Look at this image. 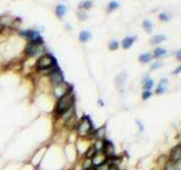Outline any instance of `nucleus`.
Returning a JSON list of instances; mask_svg holds the SVG:
<instances>
[{"label":"nucleus","instance_id":"obj_1","mask_svg":"<svg viewBox=\"0 0 181 170\" xmlns=\"http://www.w3.org/2000/svg\"><path fill=\"white\" fill-rule=\"evenodd\" d=\"M75 104V95L72 93V87L69 88L65 94H63L60 98H58V101L54 108V115L57 117H63L65 113H67L69 110H72Z\"/></svg>","mask_w":181,"mask_h":170},{"label":"nucleus","instance_id":"obj_2","mask_svg":"<svg viewBox=\"0 0 181 170\" xmlns=\"http://www.w3.org/2000/svg\"><path fill=\"white\" fill-rule=\"evenodd\" d=\"M56 67H58L57 59L51 54H47L45 52L36 61V69L41 73H44V74H49L50 75Z\"/></svg>","mask_w":181,"mask_h":170},{"label":"nucleus","instance_id":"obj_3","mask_svg":"<svg viewBox=\"0 0 181 170\" xmlns=\"http://www.w3.org/2000/svg\"><path fill=\"white\" fill-rule=\"evenodd\" d=\"M94 130L93 121L88 115H84L77 124V134L81 137L90 136Z\"/></svg>","mask_w":181,"mask_h":170},{"label":"nucleus","instance_id":"obj_4","mask_svg":"<svg viewBox=\"0 0 181 170\" xmlns=\"http://www.w3.org/2000/svg\"><path fill=\"white\" fill-rule=\"evenodd\" d=\"M25 54L30 57H36L39 54H45V49L43 44H34L32 42H28L25 47Z\"/></svg>","mask_w":181,"mask_h":170},{"label":"nucleus","instance_id":"obj_5","mask_svg":"<svg viewBox=\"0 0 181 170\" xmlns=\"http://www.w3.org/2000/svg\"><path fill=\"white\" fill-rule=\"evenodd\" d=\"M50 81H51V84H52L54 87L65 83V76H63V70H61V68H60L59 66L56 67V68L52 70V73L50 74Z\"/></svg>","mask_w":181,"mask_h":170},{"label":"nucleus","instance_id":"obj_6","mask_svg":"<svg viewBox=\"0 0 181 170\" xmlns=\"http://www.w3.org/2000/svg\"><path fill=\"white\" fill-rule=\"evenodd\" d=\"M104 146H103V153L104 155L106 157V159H110V158L114 157L116 154V148H114V145H113V143L110 139H104Z\"/></svg>","mask_w":181,"mask_h":170},{"label":"nucleus","instance_id":"obj_7","mask_svg":"<svg viewBox=\"0 0 181 170\" xmlns=\"http://www.w3.org/2000/svg\"><path fill=\"white\" fill-rule=\"evenodd\" d=\"M170 161L172 162H180L181 161V145L177 144L174 148H172L171 152H170Z\"/></svg>","mask_w":181,"mask_h":170},{"label":"nucleus","instance_id":"obj_8","mask_svg":"<svg viewBox=\"0 0 181 170\" xmlns=\"http://www.w3.org/2000/svg\"><path fill=\"white\" fill-rule=\"evenodd\" d=\"M104 162H106V157L104 155L103 152H96L94 154V157L92 158V163H93L94 167L95 166H100V164L104 163Z\"/></svg>","mask_w":181,"mask_h":170},{"label":"nucleus","instance_id":"obj_9","mask_svg":"<svg viewBox=\"0 0 181 170\" xmlns=\"http://www.w3.org/2000/svg\"><path fill=\"white\" fill-rule=\"evenodd\" d=\"M168 86H169L168 78H162L160 81L157 87H156L155 93L156 94H163V93H165V92L168 91Z\"/></svg>","mask_w":181,"mask_h":170},{"label":"nucleus","instance_id":"obj_10","mask_svg":"<svg viewBox=\"0 0 181 170\" xmlns=\"http://www.w3.org/2000/svg\"><path fill=\"white\" fill-rule=\"evenodd\" d=\"M137 40V36H131V35H128V36H126L121 42V47L127 50V49H130L132 47V44L135 43V41Z\"/></svg>","mask_w":181,"mask_h":170},{"label":"nucleus","instance_id":"obj_11","mask_svg":"<svg viewBox=\"0 0 181 170\" xmlns=\"http://www.w3.org/2000/svg\"><path fill=\"white\" fill-rule=\"evenodd\" d=\"M105 134H106L105 126H102V127H100V128L94 129L90 136H93L95 139H105Z\"/></svg>","mask_w":181,"mask_h":170},{"label":"nucleus","instance_id":"obj_12","mask_svg":"<svg viewBox=\"0 0 181 170\" xmlns=\"http://www.w3.org/2000/svg\"><path fill=\"white\" fill-rule=\"evenodd\" d=\"M66 14H67V7H66L63 3H59V5L56 7L57 17H58V18H63Z\"/></svg>","mask_w":181,"mask_h":170},{"label":"nucleus","instance_id":"obj_13","mask_svg":"<svg viewBox=\"0 0 181 170\" xmlns=\"http://www.w3.org/2000/svg\"><path fill=\"white\" fill-rule=\"evenodd\" d=\"M78 39H79V41L81 42L85 43V42H87L90 39H92V33H90V31H87V30H84V31H81V33H79Z\"/></svg>","mask_w":181,"mask_h":170},{"label":"nucleus","instance_id":"obj_14","mask_svg":"<svg viewBox=\"0 0 181 170\" xmlns=\"http://www.w3.org/2000/svg\"><path fill=\"white\" fill-rule=\"evenodd\" d=\"M164 170H181V161L180 162H172V161L169 160L166 162L165 167H164Z\"/></svg>","mask_w":181,"mask_h":170},{"label":"nucleus","instance_id":"obj_15","mask_svg":"<svg viewBox=\"0 0 181 170\" xmlns=\"http://www.w3.org/2000/svg\"><path fill=\"white\" fill-rule=\"evenodd\" d=\"M154 86V81L151 77H147L146 79L143 81V88L144 91H152V88Z\"/></svg>","mask_w":181,"mask_h":170},{"label":"nucleus","instance_id":"obj_16","mask_svg":"<svg viewBox=\"0 0 181 170\" xmlns=\"http://www.w3.org/2000/svg\"><path fill=\"white\" fill-rule=\"evenodd\" d=\"M168 54V51L166 49H163V48H156L155 50L153 51V58H162V57H165Z\"/></svg>","mask_w":181,"mask_h":170},{"label":"nucleus","instance_id":"obj_17","mask_svg":"<svg viewBox=\"0 0 181 170\" xmlns=\"http://www.w3.org/2000/svg\"><path fill=\"white\" fill-rule=\"evenodd\" d=\"M126 79H127V74H126V73H121V74H119V75L117 76V78H116L117 86L122 87V86L125 85V83H126Z\"/></svg>","mask_w":181,"mask_h":170},{"label":"nucleus","instance_id":"obj_18","mask_svg":"<svg viewBox=\"0 0 181 170\" xmlns=\"http://www.w3.org/2000/svg\"><path fill=\"white\" fill-rule=\"evenodd\" d=\"M166 39L165 35H163V34H156L154 35V36H152L151 38V43L152 44H160V43H162L164 40Z\"/></svg>","mask_w":181,"mask_h":170},{"label":"nucleus","instance_id":"obj_19","mask_svg":"<svg viewBox=\"0 0 181 170\" xmlns=\"http://www.w3.org/2000/svg\"><path fill=\"white\" fill-rule=\"evenodd\" d=\"M152 59H153V56H152V54H150V52H145V54H142L141 56H139V58H138L139 63H142V64L150 63Z\"/></svg>","mask_w":181,"mask_h":170},{"label":"nucleus","instance_id":"obj_20","mask_svg":"<svg viewBox=\"0 0 181 170\" xmlns=\"http://www.w3.org/2000/svg\"><path fill=\"white\" fill-rule=\"evenodd\" d=\"M78 7H79V9L81 10H88L93 7V2H92L90 0H84V1L79 2Z\"/></svg>","mask_w":181,"mask_h":170},{"label":"nucleus","instance_id":"obj_21","mask_svg":"<svg viewBox=\"0 0 181 170\" xmlns=\"http://www.w3.org/2000/svg\"><path fill=\"white\" fill-rule=\"evenodd\" d=\"M104 139H96L95 143L93 144L94 149L96 152H102L103 151V146H104Z\"/></svg>","mask_w":181,"mask_h":170},{"label":"nucleus","instance_id":"obj_22","mask_svg":"<svg viewBox=\"0 0 181 170\" xmlns=\"http://www.w3.org/2000/svg\"><path fill=\"white\" fill-rule=\"evenodd\" d=\"M143 27L144 30L146 32H148V33H151V32L153 31V23L151 22L150 19H145L143 23Z\"/></svg>","mask_w":181,"mask_h":170},{"label":"nucleus","instance_id":"obj_23","mask_svg":"<svg viewBox=\"0 0 181 170\" xmlns=\"http://www.w3.org/2000/svg\"><path fill=\"white\" fill-rule=\"evenodd\" d=\"M119 6H120V3H119L118 1H111V2H109V5H108V12L111 13L113 10L118 9Z\"/></svg>","mask_w":181,"mask_h":170},{"label":"nucleus","instance_id":"obj_24","mask_svg":"<svg viewBox=\"0 0 181 170\" xmlns=\"http://www.w3.org/2000/svg\"><path fill=\"white\" fill-rule=\"evenodd\" d=\"M95 153H96V151H95L94 146L92 145V146H90V148L87 149V151H86V153H85V158H86V159H92Z\"/></svg>","mask_w":181,"mask_h":170},{"label":"nucleus","instance_id":"obj_25","mask_svg":"<svg viewBox=\"0 0 181 170\" xmlns=\"http://www.w3.org/2000/svg\"><path fill=\"white\" fill-rule=\"evenodd\" d=\"M119 47H120V42H118L117 40H113V41H111L109 43V49L112 51H116L119 49Z\"/></svg>","mask_w":181,"mask_h":170},{"label":"nucleus","instance_id":"obj_26","mask_svg":"<svg viewBox=\"0 0 181 170\" xmlns=\"http://www.w3.org/2000/svg\"><path fill=\"white\" fill-rule=\"evenodd\" d=\"M111 167L108 162H104V163L100 164V166H95V167H93L94 170H109V168Z\"/></svg>","mask_w":181,"mask_h":170},{"label":"nucleus","instance_id":"obj_27","mask_svg":"<svg viewBox=\"0 0 181 170\" xmlns=\"http://www.w3.org/2000/svg\"><path fill=\"white\" fill-rule=\"evenodd\" d=\"M77 16H78V19L81 21V22H84V21H86V19L88 18V15L85 13L84 10H79L77 13Z\"/></svg>","mask_w":181,"mask_h":170},{"label":"nucleus","instance_id":"obj_28","mask_svg":"<svg viewBox=\"0 0 181 170\" xmlns=\"http://www.w3.org/2000/svg\"><path fill=\"white\" fill-rule=\"evenodd\" d=\"M152 95H153V92L152 91H143V93H142V99L143 100H148Z\"/></svg>","mask_w":181,"mask_h":170},{"label":"nucleus","instance_id":"obj_29","mask_svg":"<svg viewBox=\"0 0 181 170\" xmlns=\"http://www.w3.org/2000/svg\"><path fill=\"white\" fill-rule=\"evenodd\" d=\"M159 19L160 21H162V22H169V21H170V16L166 13H161L159 15Z\"/></svg>","mask_w":181,"mask_h":170},{"label":"nucleus","instance_id":"obj_30","mask_svg":"<svg viewBox=\"0 0 181 170\" xmlns=\"http://www.w3.org/2000/svg\"><path fill=\"white\" fill-rule=\"evenodd\" d=\"M161 66H162V64L160 63V61H155V63L152 65V67H151V68H152L153 70H156V69H159Z\"/></svg>","mask_w":181,"mask_h":170},{"label":"nucleus","instance_id":"obj_31","mask_svg":"<svg viewBox=\"0 0 181 170\" xmlns=\"http://www.w3.org/2000/svg\"><path fill=\"white\" fill-rule=\"evenodd\" d=\"M180 73H181V66H178V67H177V68H175L174 72L172 73V74H173V75H179Z\"/></svg>","mask_w":181,"mask_h":170},{"label":"nucleus","instance_id":"obj_32","mask_svg":"<svg viewBox=\"0 0 181 170\" xmlns=\"http://www.w3.org/2000/svg\"><path fill=\"white\" fill-rule=\"evenodd\" d=\"M175 57H177V59L178 60H181V51L180 50H178L175 52Z\"/></svg>","mask_w":181,"mask_h":170},{"label":"nucleus","instance_id":"obj_33","mask_svg":"<svg viewBox=\"0 0 181 170\" xmlns=\"http://www.w3.org/2000/svg\"><path fill=\"white\" fill-rule=\"evenodd\" d=\"M137 124H138V126H139V129H141V132H143V130H144V127H143V124H142V121H139V120H138Z\"/></svg>","mask_w":181,"mask_h":170},{"label":"nucleus","instance_id":"obj_34","mask_svg":"<svg viewBox=\"0 0 181 170\" xmlns=\"http://www.w3.org/2000/svg\"><path fill=\"white\" fill-rule=\"evenodd\" d=\"M3 28H5V25H3V24H1V23H0V33L2 32Z\"/></svg>","mask_w":181,"mask_h":170},{"label":"nucleus","instance_id":"obj_35","mask_svg":"<svg viewBox=\"0 0 181 170\" xmlns=\"http://www.w3.org/2000/svg\"><path fill=\"white\" fill-rule=\"evenodd\" d=\"M86 170H94V169H93V167H92V168H90V169H86Z\"/></svg>","mask_w":181,"mask_h":170}]
</instances>
